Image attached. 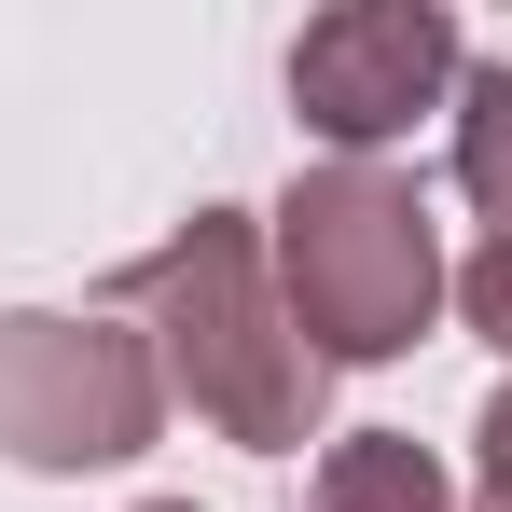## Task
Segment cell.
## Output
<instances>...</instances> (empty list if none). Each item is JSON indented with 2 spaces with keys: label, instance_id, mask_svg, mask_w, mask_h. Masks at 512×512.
<instances>
[{
  "label": "cell",
  "instance_id": "cell-7",
  "mask_svg": "<svg viewBox=\"0 0 512 512\" xmlns=\"http://www.w3.org/2000/svg\"><path fill=\"white\" fill-rule=\"evenodd\" d=\"M457 319H471V333L512 360V236H485V250H471V277H457Z\"/></svg>",
  "mask_w": 512,
  "mask_h": 512
},
{
  "label": "cell",
  "instance_id": "cell-8",
  "mask_svg": "<svg viewBox=\"0 0 512 512\" xmlns=\"http://www.w3.org/2000/svg\"><path fill=\"white\" fill-rule=\"evenodd\" d=\"M471 443H485V485H471V512H512V388L485 402V429H471Z\"/></svg>",
  "mask_w": 512,
  "mask_h": 512
},
{
  "label": "cell",
  "instance_id": "cell-1",
  "mask_svg": "<svg viewBox=\"0 0 512 512\" xmlns=\"http://www.w3.org/2000/svg\"><path fill=\"white\" fill-rule=\"evenodd\" d=\"M125 305H153V333H167V388L222 429V443H250V457L319 443V388H333V374H319L305 333H291L250 208H194L153 263H125Z\"/></svg>",
  "mask_w": 512,
  "mask_h": 512
},
{
  "label": "cell",
  "instance_id": "cell-3",
  "mask_svg": "<svg viewBox=\"0 0 512 512\" xmlns=\"http://www.w3.org/2000/svg\"><path fill=\"white\" fill-rule=\"evenodd\" d=\"M167 429V360L125 333V319H56V305H14L0 319V457L14 471H125L139 443Z\"/></svg>",
  "mask_w": 512,
  "mask_h": 512
},
{
  "label": "cell",
  "instance_id": "cell-4",
  "mask_svg": "<svg viewBox=\"0 0 512 512\" xmlns=\"http://www.w3.org/2000/svg\"><path fill=\"white\" fill-rule=\"evenodd\" d=\"M457 70H471V56H457V14H443V0H346V14H319V28L291 42V111L360 167V153L402 139Z\"/></svg>",
  "mask_w": 512,
  "mask_h": 512
},
{
  "label": "cell",
  "instance_id": "cell-9",
  "mask_svg": "<svg viewBox=\"0 0 512 512\" xmlns=\"http://www.w3.org/2000/svg\"><path fill=\"white\" fill-rule=\"evenodd\" d=\"M139 512H194V499H139Z\"/></svg>",
  "mask_w": 512,
  "mask_h": 512
},
{
  "label": "cell",
  "instance_id": "cell-2",
  "mask_svg": "<svg viewBox=\"0 0 512 512\" xmlns=\"http://www.w3.org/2000/svg\"><path fill=\"white\" fill-rule=\"evenodd\" d=\"M263 263H277V305L305 360H402L443 319V236H429V194L388 167H305L263 222Z\"/></svg>",
  "mask_w": 512,
  "mask_h": 512
},
{
  "label": "cell",
  "instance_id": "cell-5",
  "mask_svg": "<svg viewBox=\"0 0 512 512\" xmlns=\"http://www.w3.org/2000/svg\"><path fill=\"white\" fill-rule=\"evenodd\" d=\"M319 512H457V485L416 429H346L319 457Z\"/></svg>",
  "mask_w": 512,
  "mask_h": 512
},
{
  "label": "cell",
  "instance_id": "cell-6",
  "mask_svg": "<svg viewBox=\"0 0 512 512\" xmlns=\"http://www.w3.org/2000/svg\"><path fill=\"white\" fill-rule=\"evenodd\" d=\"M457 194L512 236V70H499V56L457 70Z\"/></svg>",
  "mask_w": 512,
  "mask_h": 512
}]
</instances>
